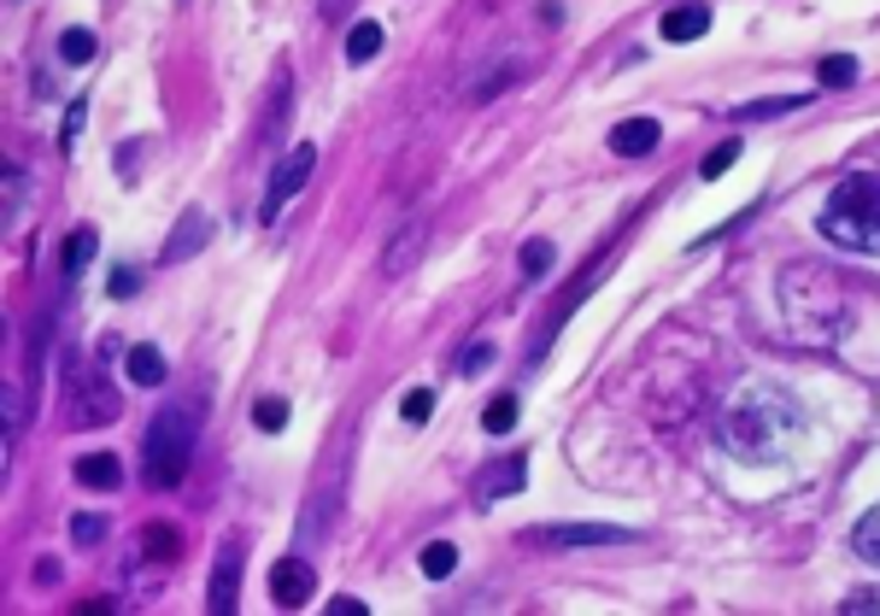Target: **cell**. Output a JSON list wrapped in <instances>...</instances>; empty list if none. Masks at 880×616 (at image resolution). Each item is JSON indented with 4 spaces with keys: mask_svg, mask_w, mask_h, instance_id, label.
<instances>
[{
    "mask_svg": "<svg viewBox=\"0 0 880 616\" xmlns=\"http://www.w3.org/2000/svg\"><path fill=\"white\" fill-rule=\"evenodd\" d=\"M107 287H112V300H130L135 287H141V276H135V271H112V282H107Z\"/></svg>",
    "mask_w": 880,
    "mask_h": 616,
    "instance_id": "obj_32",
    "label": "cell"
},
{
    "mask_svg": "<svg viewBox=\"0 0 880 616\" xmlns=\"http://www.w3.org/2000/svg\"><path fill=\"white\" fill-rule=\"evenodd\" d=\"M517 417H523V405L510 400V394H499L494 405L482 411V428H487V435H510V428H517Z\"/></svg>",
    "mask_w": 880,
    "mask_h": 616,
    "instance_id": "obj_20",
    "label": "cell"
},
{
    "mask_svg": "<svg viewBox=\"0 0 880 616\" xmlns=\"http://www.w3.org/2000/svg\"><path fill=\"white\" fill-rule=\"evenodd\" d=\"M330 616H364V599H330Z\"/></svg>",
    "mask_w": 880,
    "mask_h": 616,
    "instance_id": "obj_34",
    "label": "cell"
},
{
    "mask_svg": "<svg viewBox=\"0 0 880 616\" xmlns=\"http://www.w3.org/2000/svg\"><path fill=\"white\" fill-rule=\"evenodd\" d=\"M353 7H358V0H317V12L330 18V24H341V18H353Z\"/></svg>",
    "mask_w": 880,
    "mask_h": 616,
    "instance_id": "obj_33",
    "label": "cell"
},
{
    "mask_svg": "<svg viewBox=\"0 0 880 616\" xmlns=\"http://www.w3.org/2000/svg\"><path fill=\"white\" fill-rule=\"evenodd\" d=\"M206 241H212V218H206V212H182V218H176V230H171V241H165V264L194 259Z\"/></svg>",
    "mask_w": 880,
    "mask_h": 616,
    "instance_id": "obj_8",
    "label": "cell"
},
{
    "mask_svg": "<svg viewBox=\"0 0 880 616\" xmlns=\"http://www.w3.org/2000/svg\"><path fill=\"white\" fill-rule=\"evenodd\" d=\"M194 446H200V405L182 400V405H165L148 428V446H141V476H148L153 493H171L182 487L194 464Z\"/></svg>",
    "mask_w": 880,
    "mask_h": 616,
    "instance_id": "obj_3",
    "label": "cell"
},
{
    "mask_svg": "<svg viewBox=\"0 0 880 616\" xmlns=\"http://www.w3.org/2000/svg\"><path fill=\"white\" fill-rule=\"evenodd\" d=\"M94 253H100V235H94L89 223H83V230H77V235L65 241V276L77 282V276H83L89 264H94Z\"/></svg>",
    "mask_w": 880,
    "mask_h": 616,
    "instance_id": "obj_15",
    "label": "cell"
},
{
    "mask_svg": "<svg viewBox=\"0 0 880 616\" xmlns=\"http://www.w3.org/2000/svg\"><path fill=\"white\" fill-rule=\"evenodd\" d=\"M816 82H822V89H851V82H857V59L851 53H828L822 65H816Z\"/></svg>",
    "mask_w": 880,
    "mask_h": 616,
    "instance_id": "obj_19",
    "label": "cell"
},
{
    "mask_svg": "<svg viewBox=\"0 0 880 616\" xmlns=\"http://www.w3.org/2000/svg\"><path fill=\"white\" fill-rule=\"evenodd\" d=\"M851 546H857V558H869V564L880 569V505L869 511L863 523H857V534H851Z\"/></svg>",
    "mask_w": 880,
    "mask_h": 616,
    "instance_id": "obj_21",
    "label": "cell"
},
{
    "mask_svg": "<svg viewBox=\"0 0 880 616\" xmlns=\"http://www.w3.org/2000/svg\"><path fill=\"white\" fill-rule=\"evenodd\" d=\"M376 53H382V24H376V18H358L353 36H346V59L364 65V59H376Z\"/></svg>",
    "mask_w": 880,
    "mask_h": 616,
    "instance_id": "obj_16",
    "label": "cell"
},
{
    "mask_svg": "<svg viewBox=\"0 0 880 616\" xmlns=\"http://www.w3.org/2000/svg\"><path fill=\"white\" fill-rule=\"evenodd\" d=\"M487 359H494V346H487V341H476V346L464 353V364H458V370H464V376H482V370H487Z\"/></svg>",
    "mask_w": 880,
    "mask_h": 616,
    "instance_id": "obj_30",
    "label": "cell"
},
{
    "mask_svg": "<svg viewBox=\"0 0 880 616\" xmlns=\"http://www.w3.org/2000/svg\"><path fill=\"white\" fill-rule=\"evenodd\" d=\"M312 171H317V148L312 141H300V148H289L276 159V171H271V189H264V205H259V223H276L282 218V205H289L305 182H312Z\"/></svg>",
    "mask_w": 880,
    "mask_h": 616,
    "instance_id": "obj_4",
    "label": "cell"
},
{
    "mask_svg": "<svg viewBox=\"0 0 880 616\" xmlns=\"http://www.w3.org/2000/svg\"><path fill=\"white\" fill-rule=\"evenodd\" d=\"M399 417L405 423H428V417H435V394H428V387H412V394L399 400Z\"/></svg>",
    "mask_w": 880,
    "mask_h": 616,
    "instance_id": "obj_25",
    "label": "cell"
},
{
    "mask_svg": "<svg viewBox=\"0 0 880 616\" xmlns=\"http://www.w3.org/2000/svg\"><path fill=\"white\" fill-rule=\"evenodd\" d=\"M18 164H7V230H18Z\"/></svg>",
    "mask_w": 880,
    "mask_h": 616,
    "instance_id": "obj_31",
    "label": "cell"
},
{
    "mask_svg": "<svg viewBox=\"0 0 880 616\" xmlns=\"http://www.w3.org/2000/svg\"><path fill=\"white\" fill-rule=\"evenodd\" d=\"M77 482L100 487V493H118L124 487V464H118L112 452H83V458H77Z\"/></svg>",
    "mask_w": 880,
    "mask_h": 616,
    "instance_id": "obj_11",
    "label": "cell"
},
{
    "mask_svg": "<svg viewBox=\"0 0 880 616\" xmlns=\"http://www.w3.org/2000/svg\"><path fill=\"white\" fill-rule=\"evenodd\" d=\"M710 30V7H669L664 12V41H699Z\"/></svg>",
    "mask_w": 880,
    "mask_h": 616,
    "instance_id": "obj_14",
    "label": "cell"
},
{
    "mask_svg": "<svg viewBox=\"0 0 880 616\" xmlns=\"http://www.w3.org/2000/svg\"><path fill=\"white\" fill-rule=\"evenodd\" d=\"M312 593H317V575H312V564H305V558L271 564V599H276L282 610H300Z\"/></svg>",
    "mask_w": 880,
    "mask_h": 616,
    "instance_id": "obj_7",
    "label": "cell"
},
{
    "mask_svg": "<svg viewBox=\"0 0 880 616\" xmlns=\"http://www.w3.org/2000/svg\"><path fill=\"white\" fill-rule=\"evenodd\" d=\"M523 482H528V458H523V452H510L505 464H494L482 476V493H487V499H510V493H523Z\"/></svg>",
    "mask_w": 880,
    "mask_h": 616,
    "instance_id": "obj_12",
    "label": "cell"
},
{
    "mask_svg": "<svg viewBox=\"0 0 880 616\" xmlns=\"http://www.w3.org/2000/svg\"><path fill=\"white\" fill-rule=\"evenodd\" d=\"M453 569H458V546L453 541H428L423 546V575H428V582H446Z\"/></svg>",
    "mask_w": 880,
    "mask_h": 616,
    "instance_id": "obj_18",
    "label": "cell"
},
{
    "mask_svg": "<svg viewBox=\"0 0 880 616\" xmlns=\"http://www.w3.org/2000/svg\"><path fill=\"white\" fill-rule=\"evenodd\" d=\"M734 159H740V141L728 135L722 148H710V153H705V164H699V176H705V182H716V176H728V164H734Z\"/></svg>",
    "mask_w": 880,
    "mask_h": 616,
    "instance_id": "obj_23",
    "label": "cell"
},
{
    "mask_svg": "<svg viewBox=\"0 0 880 616\" xmlns=\"http://www.w3.org/2000/svg\"><path fill=\"white\" fill-rule=\"evenodd\" d=\"M552 241H523V276H546L552 271Z\"/></svg>",
    "mask_w": 880,
    "mask_h": 616,
    "instance_id": "obj_26",
    "label": "cell"
},
{
    "mask_svg": "<svg viewBox=\"0 0 880 616\" xmlns=\"http://www.w3.org/2000/svg\"><path fill=\"white\" fill-rule=\"evenodd\" d=\"M241 564H247V541L230 534L223 552H218V564H212V587H206V610L212 616H230L241 605Z\"/></svg>",
    "mask_w": 880,
    "mask_h": 616,
    "instance_id": "obj_5",
    "label": "cell"
},
{
    "mask_svg": "<svg viewBox=\"0 0 880 616\" xmlns=\"http://www.w3.org/2000/svg\"><path fill=\"white\" fill-rule=\"evenodd\" d=\"M282 123H289V77L276 82V100H271V118H264V141L282 135Z\"/></svg>",
    "mask_w": 880,
    "mask_h": 616,
    "instance_id": "obj_27",
    "label": "cell"
},
{
    "mask_svg": "<svg viewBox=\"0 0 880 616\" xmlns=\"http://www.w3.org/2000/svg\"><path fill=\"white\" fill-rule=\"evenodd\" d=\"M124 370H130L135 387H165V370H171V364H165V353H159V346L141 341V346H130V353H124Z\"/></svg>",
    "mask_w": 880,
    "mask_h": 616,
    "instance_id": "obj_13",
    "label": "cell"
},
{
    "mask_svg": "<svg viewBox=\"0 0 880 616\" xmlns=\"http://www.w3.org/2000/svg\"><path fill=\"white\" fill-rule=\"evenodd\" d=\"M59 59H65V65H89V59H94V36L89 30H65V36H59Z\"/></svg>",
    "mask_w": 880,
    "mask_h": 616,
    "instance_id": "obj_22",
    "label": "cell"
},
{
    "mask_svg": "<svg viewBox=\"0 0 880 616\" xmlns=\"http://www.w3.org/2000/svg\"><path fill=\"white\" fill-rule=\"evenodd\" d=\"M423 241H428V223H423V218H412V223H405V235H394V241H387V259H382V271H387V276H405V271L417 264Z\"/></svg>",
    "mask_w": 880,
    "mask_h": 616,
    "instance_id": "obj_10",
    "label": "cell"
},
{
    "mask_svg": "<svg viewBox=\"0 0 880 616\" xmlns=\"http://www.w3.org/2000/svg\"><path fill=\"white\" fill-rule=\"evenodd\" d=\"M528 541L535 546H623V541H634L628 528H617V523H535L528 528Z\"/></svg>",
    "mask_w": 880,
    "mask_h": 616,
    "instance_id": "obj_6",
    "label": "cell"
},
{
    "mask_svg": "<svg viewBox=\"0 0 880 616\" xmlns=\"http://www.w3.org/2000/svg\"><path fill=\"white\" fill-rule=\"evenodd\" d=\"M141 552H148L153 564H159V558H176V552H182V534H176L171 523H148V528H141Z\"/></svg>",
    "mask_w": 880,
    "mask_h": 616,
    "instance_id": "obj_17",
    "label": "cell"
},
{
    "mask_svg": "<svg viewBox=\"0 0 880 616\" xmlns=\"http://www.w3.org/2000/svg\"><path fill=\"white\" fill-rule=\"evenodd\" d=\"M805 107V94H781V100H757V107H746V118H775V112H798Z\"/></svg>",
    "mask_w": 880,
    "mask_h": 616,
    "instance_id": "obj_28",
    "label": "cell"
},
{
    "mask_svg": "<svg viewBox=\"0 0 880 616\" xmlns=\"http://www.w3.org/2000/svg\"><path fill=\"white\" fill-rule=\"evenodd\" d=\"M716 435H722V446L734 452V458L769 464V458H787L792 441L805 435V411H798L787 394H775V387L746 382L740 394H728Z\"/></svg>",
    "mask_w": 880,
    "mask_h": 616,
    "instance_id": "obj_1",
    "label": "cell"
},
{
    "mask_svg": "<svg viewBox=\"0 0 880 616\" xmlns=\"http://www.w3.org/2000/svg\"><path fill=\"white\" fill-rule=\"evenodd\" d=\"M822 235L846 253H880V176L874 171H851L833 182V194L822 205Z\"/></svg>",
    "mask_w": 880,
    "mask_h": 616,
    "instance_id": "obj_2",
    "label": "cell"
},
{
    "mask_svg": "<svg viewBox=\"0 0 880 616\" xmlns=\"http://www.w3.org/2000/svg\"><path fill=\"white\" fill-rule=\"evenodd\" d=\"M253 423L264 428V435H282V428H289V400H259L253 405Z\"/></svg>",
    "mask_w": 880,
    "mask_h": 616,
    "instance_id": "obj_24",
    "label": "cell"
},
{
    "mask_svg": "<svg viewBox=\"0 0 880 616\" xmlns=\"http://www.w3.org/2000/svg\"><path fill=\"white\" fill-rule=\"evenodd\" d=\"M664 141V130H658V118H628V123H617L610 130V153L617 159H640V153H651Z\"/></svg>",
    "mask_w": 880,
    "mask_h": 616,
    "instance_id": "obj_9",
    "label": "cell"
},
{
    "mask_svg": "<svg viewBox=\"0 0 880 616\" xmlns=\"http://www.w3.org/2000/svg\"><path fill=\"white\" fill-rule=\"evenodd\" d=\"M100 534H107V523H100V517H71V541L77 546H94Z\"/></svg>",
    "mask_w": 880,
    "mask_h": 616,
    "instance_id": "obj_29",
    "label": "cell"
}]
</instances>
